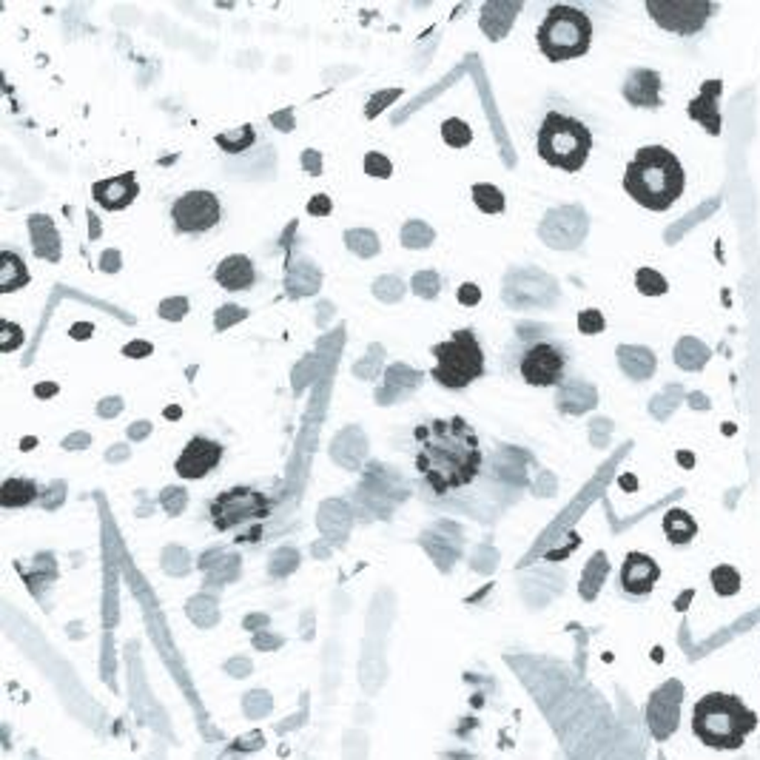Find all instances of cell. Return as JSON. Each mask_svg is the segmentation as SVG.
Here are the masks:
<instances>
[{
	"mask_svg": "<svg viewBox=\"0 0 760 760\" xmlns=\"http://www.w3.org/2000/svg\"><path fill=\"white\" fill-rule=\"evenodd\" d=\"M151 350H154V345L151 342H129L126 348H123V353L129 356V359H146V356H151Z\"/></svg>",
	"mask_w": 760,
	"mask_h": 760,
	"instance_id": "40",
	"label": "cell"
},
{
	"mask_svg": "<svg viewBox=\"0 0 760 760\" xmlns=\"http://www.w3.org/2000/svg\"><path fill=\"white\" fill-rule=\"evenodd\" d=\"M254 279H256V271L245 254H234L217 265V282L225 291H245L254 285Z\"/></svg>",
	"mask_w": 760,
	"mask_h": 760,
	"instance_id": "17",
	"label": "cell"
},
{
	"mask_svg": "<svg viewBox=\"0 0 760 760\" xmlns=\"http://www.w3.org/2000/svg\"><path fill=\"white\" fill-rule=\"evenodd\" d=\"M248 317V311L245 307H220L217 311V330H225V328H231L234 322H240V319H245Z\"/></svg>",
	"mask_w": 760,
	"mask_h": 760,
	"instance_id": "37",
	"label": "cell"
},
{
	"mask_svg": "<svg viewBox=\"0 0 760 760\" xmlns=\"http://www.w3.org/2000/svg\"><path fill=\"white\" fill-rule=\"evenodd\" d=\"M663 533H667L670 544L683 547V544H690L698 536V521L681 507L667 510V515H663Z\"/></svg>",
	"mask_w": 760,
	"mask_h": 760,
	"instance_id": "20",
	"label": "cell"
},
{
	"mask_svg": "<svg viewBox=\"0 0 760 760\" xmlns=\"http://www.w3.org/2000/svg\"><path fill=\"white\" fill-rule=\"evenodd\" d=\"M755 729H757V712L749 709L738 695L706 692L692 706V732L709 749H718V752L741 749Z\"/></svg>",
	"mask_w": 760,
	"mask_h": 760,
	"instance_id": "3",
	"label": "cell"
},
{
	"mask_svg": "<svg viewBox=\"0 0 760 760\" xmlns=\"http://www.w3.org/2000/svg\"><path fill=\"white\" fill-rule=\"evenodd\" d=\"M635 285H638V291L644 294V297H661V294H667V279H663L658 271H652V268H640L638 274H635Z\"/></svg>",
	"mask_w": 760,
	"mask_h": 760,
	"instance_id": "30",
	"label": "cell"
},
{
	"mask_svg": "<svg viewBox=\"0 0 760 760\" xmlns=\"http://www.w3.org/2000/svg\"><path fill=\"white\" fill-rule=\"evenodd\" d=\"M721 91H724V80H706L701 86V94L690 103V117L698 120L712 137L721 134Z\"/></svg>",
	"mask_w": 760,
	"mask_h": 760,
	"instance_id": "15",
	"label": "cell"
},
{
	"mask_svg": "<svg viewBox=\"0 0 760 760\" xmlns=\"http://www.w3.org/2000/svg\"><path fill=\"white\" fill-rule=\"evenodd\" d=\"M37 498V484L32 479H6L0 487V505L4 507H26Z\"/></svg>",
	"mask_w": 760,
	"mask_h": 760,
	"instance_id": "22",
	"label": "cell"
},
{
	"mask_svg": "<svg viewBox=\"0 0 760 760\" xmlns=\"http://www.w3.org/2000/svg\"><path fill=\"white\" fill-rule=\"evenodd\" d=\"M0 334H4V339H0V348H4L6 353L15 350V348L23 342V330H20L15 322H4V328H0Z\"/></svg>",
	"mask_w": 760,
	"mask_h": 760,
	"instance_id": "38",
	"label": "cell"
},
{
	"mask_svg": "<svg viewBox=\"0 0 760 760\" xmlns=\"http://www.w3.org/2000/svg\"><path fill=\"white\" fill-rule=\"evenodd\" d=\"M619 362L630 373V379H650L655 370V356L647 348H619Z\"/></svg>",
	"mask_w": 760,
	"mask_h": 760,
	"instance_id": "21",
	"label": "cell"
},
{
	"mask_svg": "<svg viewBox=\"0 0 760 760\" xmlns=\"http://www.w3.org/2000/svg\"><path fill=\"white\" fill-rule=\"evenodd\" d=\"M29 285V268L15 251H0V294H12Z\"/></svg>",
	"mask_w": 760,
	"mask_h": 760,
	"instance_id": "19",
	"label": "cell"
},
{
	"mask_svg": "<svg viewBox=\"0 0 760 760\" xmlns=\"http://www.w3.org/2000/svg\"><path fill=\"white\" fill-rule=\"evenodd\" d=\"M223 453H225V447L220 442L205 439V436H194L182 447V453L177 456L174 470H177V476H182V479H192V482L203 479L220 464Z\"/></svg>",
	"mask_w": 760,
	"mask_h": 760,
	"instance_id": "12",
	"label": "cell"
},
{
	"mask_svg": "<svg viewBox=\"0 0 760 760\" xmlns=\"http://www.w3.org/2000/svg\"><path fill=\"white\" fill-rule=\"evenodd\" d=\"M442 137L447 146H453V149H464L473 142V131L464 120H456V117H450V120L442 123Z\"/></svg>",
	"mask_w": 760,
	"mask_h": 760,
	"instance_id": "29",
	"label": "cell"
},
{
	"mask_svg": "<svg viewBox=\"0 0 760 760\" xmlns=\"http://www.w3.org/2000/svg\"><path fill=\"white\" fill-rule=\"evenodd\" d=\"M302 162H305V169H307V174H322V157L317 154V151H305V157H302Z\"/></svg>",
	"mask_w": 760,
	"mask_h": 760,
	"instance_id": "42",
	"label": "cell"
},
{
	"mask_svg": "<svg viewBox=\"0 0 760 760\" xmlns=\"http://www.w3.org/2000/svg\"><path fill=\"white\" fill-rule=\"evenodd\" d=\"M518 373L533 388L561 385L567 376V353L556 342H533L521 353Z\"/></svg>",
	"mask_w": 760,
	"mask_h": 760,
	"instance_id": "8",
	"label": "cell"
},
{
	"mask_svg": "<svg viewBox=\"0 0 760 760\" xmlns=\"http://www.w3.org/2000/svg\"><path fill=\"white\" fill-rule=\"evenodd\" d=\"M661 578V567L647 553H630L621 564V587L630 596H650Z\"/></svg>",
	"mask_w": 760,
	"mask_h": 760,
	"instance_id": "13",
	"label": "cell"
},
{
	"mask_svg": "<svg viewBox=\"0 0 760 760\" xmlns=\"http://www.w3.org/2000/svg\"><path fill=\"white\" fill-rule=\"evenodd\" d=\"M307 213H314V217H328V213H330V200L325 194L314 197L311 203H307Z\"/></svg>",
	"mask_w": 760,
	"mask_h": 760,
	"instance_id": "41",
	"label": "cell"
},
{
	"mask_svg": "<svg viewBox=\"0 0 760 760\" xmlns=\"http://www.w3.org/2000/svg\"><path fill=\"white\" fill-rule=\"evenodd\" d=\"M396 98H401V88H390V91H379L376 98H373V103H368V109H365V114L368 117H376L379 111H382L385 106H390Z\"/></svg>",
	"mask_w": 760,
	"mask_h": 760,
	"instance_id": "36",
	"label": "cell"
},
{
	"mask_svg": "<svg viewBox=\"0 0 760 760\" xmlns=\"http://www.w3.org/2000/svg\"><path fill=\"white\" fill-rule=\"evenodd\" d=\"M538 49L553 63L576 60L589 52L592 20L576 6H553L536 32Z\"/></svg>",
	"mask_w": 760,
	"mask_h": 760,
	"instance_id": "5",
	"label": "cell"
},
{
	"mask_svg": "<svg viewBox=\"0 0 760 760\" xmlns=\"http://www.w3.org/2000/svg\"><path fill=\"white\" fill-rule=\"evenodd\" d=\"M589 151H592V134L581 120L558 111H550L544 117V123L538 129V154L544 162L573 174L584 169Z\"/></svg>",
	"mask_w": 760,
	"mask_h": 760,
	"instance_id": "4",
	"label": "cell"
},
{
	"mask_svg": "<svg viewBox=\"0 0 760 760\" xmlns=\"http://www.w3.org/2000/svg\"><path fill=\"white\" fill-rule=\"evenodd\" d=\"M86 444V436H75V439H66L63 447H83Z\"/></svg>",
	"mask_w": 760,
	"mask_h": 760,
	"instance_id": "48",
	"label": "cell"
},
{
	"mask_svg": "<svg viewBox=\"0 0 760 760\" xmlns=\"http://www.w3.org/2000/svg\"><path fill=\"white\" fill-rule=\"evenodd\" d=\"M681 701H683V692H681V683L678 681H670L667 686H661V690L650 698L647 724H650V729H652V734H655L658 741L670 738V734L678 729V724H681Z\"/></svg>",
	"mask_w": 760,
	"mask_h": 760,
	"instance_id": "11",
	"label": "cell"
},
{
	"mask_svg": "<svg viewBox=\"0 0 760 760\" xmlns=\"http://www.w3.org/2000/svg\"><path fill=\"white\" fill-rule=\"evenodd\" d=\"M433 379L447 390H464L484 376V350L470 328H459L447 342L433 345Z\"/></svg>",
	"mask_w": 760,
	"mask_h": 760,
	"instance_id": "6",
	"label": "cell"
},
{
	"mask_svg": "<svg viewBox=\"0 0 760 760\" xmlns=\"http://www.w3.org/2000/svg\"><path fill=\"white\" fill-rule=\"evenodd\" d=\"M459 302L473 307V305H479L482 302V291H479V285H473V282H464L462 288H459Z\"/></svg>",
	"mask_w": 760,
	"mask_h": 760,
	"instance_id": "39",
	"label": "cell"
},
{
	"mask_svg": "<svg viewBox=\"0 0 760 760\" xmlns=\"http://www.w3.org/2000/svg\"><path fill=\"white\" fill-rule=\"evenodd\" d=\"M345 245L356 254V256H376L379 254V240L370 228H350L345 234Z\"/></svg>",
	"mask_w": 760,
	"mask_h": 760,
	"instance_id": "27",
	"label": "cell"
},
{
	"mask_svg": "<svg viewBox=\"0 0 760 760\" xmlns=\"http://www.w3.org/2000/svg\"><path fill=\"white\" fill-rule=\"evenodd\" d=\"M683 169L678 157L663 146H644L627 165V194L650 211H667L683 194Z\"/></svg>",
	"mask_w": 760,
	"mask_h": 760,
	"instance_id": "2",
	"label": "cell"
},
{
	"mask_svg": "<svg viewBox=\"0 0 760 760\" xmlns=\"http://www.w3.org/2000/svg\"><path fill=\"white\" fill-rule=\"evenodd\" d=\"M709 578H712V589H715L721 599L738 596V592H741V573L734 567H729V564L715 567Z\"/></svg>",
	"mask_w": 760,
	"mask_h": 760,
	"instance_id": "25",
	"label": "cell"
},
{
	"mask_svg": "<svg viewBox=\"0 0 760 760\" xmlns=\"http://www.w3.org/2000/svg\"><path fill=\"white\" fill-rule=\"evenodd\" d=\"M91 330H94V328H91L88 322H78L75 328H71V337H75V339H88Z\"/></svg>",
	"mask_w": 760,
	"mask_h": 760,
	"instance_id": "45",
	"label": "cell"
},
{
	"mask_svg": "<svg viewBox=\"0 0 760 760\" xmlns=\"http://www.w3.org/2000/svg\"><path fill=\"white\" fill-rule=\"evenodd\" d=\"M98 411H100V416H106V419H109V416H114V413H120V411H123V401L117 399V396H111V399L100 401V408H98Z\"/></svg>",
	"mask_w": 760,
	"mask_h": 760,
	"instance_id": "44",
	"label": "cell"
},
{
	"mask_svg": "<svg viewBox=\"0 0 760 760\" xmlns=\"http://www.w3.org/2000/svg\"><path fill=\"white\" fill-rule=\"evenodd\" d=\"M223 217V208L220 200L213 197L211 192H188L182 194L174 208H172V220L174 228L182 234H203L211 231L213 225L220 223Z\"/></svg>",
	"mask_w": 760,
	"mask_h": 760,
	"instance_id": "10",
	"label": "cell"
},
{
	"mask_svg": "<svg viewBox=\"0 0 760 760\" xmlns=\"http://www.w3.org/2000/svg\"><path fill=\"white\" fill-rule=\"evenodd\" d=\"M411 288H413V294H419L422 299H433V297H439V291H442V279H439L436 271H419V274L411 279Z\"/></svg>",
	"mask_w": 760,
	"mask_h": 760,
	"instance_id": "31",
	"label": "cell"
},
{
	"mask_svg": "<svg viewBox=\"0 0 760 760\" xmlns=\"http://www.w3.org/2000/svg\"><path fill=\"white\" fill-rule=\"evenodd\" d=\"M473 203H476L484 213H502L507 200L502 188H495L490 182H476L473 185Z\"/></svg>",
	"mask_w": 760,
	"mask_h": 760,
	"instance_id": "24",
	"label": "cell"
},
{
	"mask_svg": "<svg viewBox=\"0 0 760 760\" xmlns=\"http://www.w3.org/2000/svg\"><path fill=\"white\" fill-rule=\"evenodd\" d=\"M433 228L431 225H424V223H405V228H401V245L405 248H427L433 243Z\"/></svg>",
	"mask_w": 760,
	"mask_h": 760,
	"instance_id": "28",
	"label": "cell"
},
{
	"mask_svg": "<svg viewBox=\"0 0 760 760\" xmlns=\"http://www.w3.org/2000/svg\"><path fill=\"white\" fill-rule=\"evenodd\" d=\"M29 231H32V248L40 259H49V263H57L60 259V236L57 228L52 223V217L46 213H32L29 217Z\"/></svg>",
	"mask_w": 760,
	"mask_h": 760,
	"instance_id": "18",
	"label": "cell"
},
{
	"mask_svg": "<svg viewBox=\"0 0 760 760\" xmlns=\"http://www.w3.org/2000/svg\"><path fill=\"white\" fill-rule=\"evenodd\" d=\"M157 314L162 319H169V322H180L185 314H188V299L185 297H172V299H165L160 307H157Z\"/></svg>",
	"mask_w": 760,
	"mask_h": 760,
	"instance_id": "34",
	"label": "cell"
},
{
	"mask_svg": "<svg viewBox=\"0 0 760 760\" xmlns=\"http://www.w3.org/2000/svg\"><path fill=\"white\" fill-rule=\"evenodd\" d=\"M146 433H149V424H140V427L134 424V427H129V436H131V439H137V436H146Z\"/></svg>",
	"mask_w": 760,
	"mask_h": 760,
	"instance_id": "46",
	"label": "cell"
},
{
	"mask_svg": "<svg viewBox=\"0 0 760 760\" xmlns=\"http://www.w3.org/2000/svg\"><path fill=\"white\" fill-rule=\"evenodd\" d=\"M100 268H103L106 274H111V271H120V251H106V254H103V263H100Z\"/></svg>",
	"mask_w": 760,
	"mask_h": 760,
	"instance_id": "43",
	"label": "cell"
},
{
	"mask_svg": "<svg viewBox=\"0 0 760 760\" xmlns=\"http://www.w3.org/2000/svg\"><path fill=\"white\" fill-rule=\"evenodd\" d=\"M140 194V185H137V174L126 172L120 177H111V180H100L91 185V197L100 208L106 211H123L129 208Z\"/></svg>",
	"mask_w": 760,
	"mask_h": 760,
	"instance_id": "14",
	"label": "cell"
},
{
	"mask_svg": "<svg viewBox=\"0 0 760 760\" xmlns=\"http://www.w3.org/2000/svg\"><path fill=\"white\" fill-rule=\"evenodd\" d=\"M55 390H57V385H37V388H35V393H37L40 399H49L46 393H55Z\"/></svg>",
	"mask_w": 760,
	"mask_h": 760,
	"instance_id": "47",
	"label": "cell"
},
{
	"mask_svg": "<svg viewBox=\"0 0 760 760\" xmlns=\"http://www.w3.org/2000/svg\"><path fill=\"white\" fill-rule=\"evenodd\" d=\"M365 174L379 177V180H388L393 174V165H390V160L385 154L370 151V154H365Z\"/></svg>",
	"mask_w": 760,
	"mask_h": 760,
	"instance_id": "33",
	"label": "cell"
},
{
	"mask_svg": "<svg viewBox=\"0 0 760 760\" xmlns=\"http://www.w3.org/2000/svg\"><path fill=\"white\" fill-rule=\"evenodd\" d=\"M268 513H271L268 495L259 490H251V487H231L213 498L208 507L213 527L220 533L243 525V521H251V518H265Z\"/></svg>",
	"mask_w": 760,
	"mask_h": 760,
	"instance_id": "7",
	"label": "cell"
},
{
	"mask_svg": "<svg viewBox=\"0 0 760 760\" xmlns=\"http://www.w3.org/2000/svg\"><path fill=\"white\" fill-rule=\"evenodd\" d=\"M416 470L433 495L456 493L482 473L479 433L467 419H427L416 431Z\"/></svg>",
	"mask_w": 760,
	"mask_h": 760,
	"instance_id": "1",
	"label": "cell"
},
{
	"mask_svg": "<svg viewBox=\"0 0 760 760\" xmlns=\"http://www.w3.org/2000/svg\"><path fill=\"white\" fill-rule=\"evenodd\" d=\"M624 98L630 106L638 109H658L661 106V75L652 68H635L624 83Z\"/></svg>",
	"mask_w": 760,
	"mask_h": 760,
	"instance_id": "16",
	"label": "cell"
},
{
	"mask_svg": "<svg viewBox=\"0 0 760 760\" xmlns=\"http://www.w3.org/2000/svg\"><path fill=\"white\" fill-rule=\"evenodd\" d=\"M578 330L581 334H601L604 330V317L599 311H581L578 314Z\"/></svg>",
	"mask_w": 760,
	"mask_h": 760,
	"instance_id": "35",
	"label": "cell"
},
{
	"mask_svg": "<svg viewBox=\"0 0 760 760\" xmlns=\"http://www.w3.org/2000/svg\"><path fill=\"white\" fill-rule=\"evenodd\" d=\"M254 140H256L254 126H240V129H234L228 134H217V146L228 154H243L245 149L254 146Z\"/></svg>",
	"mask_w": 760,
	"mask_h": 760,
	"instance_id": "26",
	"label": "cell"
},
{
	"mask_svg": "<svg viewBox=\"0 0 760 760\" xmlns=\"http://www.w3.org/2000/svg\"><path fill=\"white\" fill-rule=\"evenodd\" d=\"M647 12L650 17L663 26L667 32L675 35H695L706 26V20L715 12V6L706 4V0H683V4H661V0H647Z\"/></svg>",
	"mask_w": 760,
	"mask_h": 760,
	"instance_id": "9",
	"label": "cell"
},
{
	"mask_svg": "<svg viewBox=\"0 0 760 760\" xmlns=\"http://www.w3.org/2000/svg\"><path fill=\"white\" fill-rule=\"evenodd\" d=\"M373 291L379 299H388V302H396L401 294H405V282L396 279V276H379L376 285H373Z\"/></svg>",
	"mask_w": 760,
	"mask_h": 760,
	"instance_id": "32",
	"label": "cell"
},
{
	"mask_svg": "<svg viewBox=\"0 0 760 760\" xmlns=\"http://www.w3.org/2000/svg\"><path fill=\"white\" fill-rule=\"evenodd\" d=\"M706 359H709V350L698 339H681L675 348V362L683 370H698L706 365Z\"/></svg>",
	"mask_w": 760,
	"mask_h": 760,
	"instance_id": "23",
	"label": "cell"
}]
</instances>
